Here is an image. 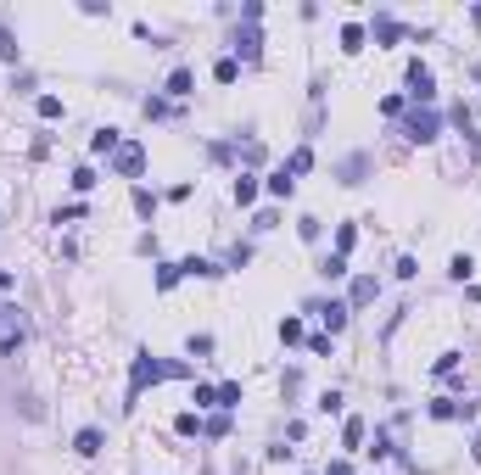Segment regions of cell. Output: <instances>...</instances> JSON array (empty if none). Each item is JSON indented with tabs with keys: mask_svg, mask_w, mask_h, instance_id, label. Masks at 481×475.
<instances>
[{
	"mask_svg": "<svg viewBox=\"0 0 481 475\" xmlns=\"http://www.w3.org/2000/svg\"><path fill=\"white\" fill-rule=\"evenodd\" d=\"M101 442H106V436H101L95 425H84L79 436H73V453H84V459H95V453H101Z\"/></svg>",
	"mask_w": 481,
	"mask_h": 475,
	"instance_id": "obj_10",
	"label": "cell"
},
{
	"mask_svg": "<svg viewBox=\"0 0 481 475\" xmlns=\"http://www.w3.org/2000/svg\"><path fill=\"white\" fill-rule=\"evenodd\" d=\"M280 341H303V324L297 319H280Z\"/></svg>",
	"mask_w": 481,
	"mask_h": 475,
	"instance_id": "obj_34",
	"label": "cell"
},
{
	"mask_svg": "<svg viewBox=\"0 0 481 475\" xmlns=\"http://www.w3.org/2000/svg\"><path fill=\"white\" fill-rule=\"evenodd\" d=\"M173 431H179V436H196V431H202V419H196V414H179V419H173Z\"/></svg>",
	"mask_w": 481,
	"mask_h": 475,
	"instance_id": "obj_31",
	"label": "cell"
},
{
	"mask_svg": "<svg viewBox=\"0 0 481 475\" xmlns=\"http://www.w3.org/2000/svg\"><path fill=\"white\" fill-rule=\"evenodd\" d=\"M341 442H347V448H364V419H347V425H341Z\"/></svg>",
	"mask_w": 481,
	"mask_h": 475,
	"instance_id": "obj_21",
	"label": "cell"
},
{
	"mask_svg": "<svg viewBox=\"0 0 481 475\" xmlns=\"http://www.w3.org/2000/svg\"><path fill=\"white\" fill-rule=\"evenodd\" d=\"M375 291H381L375 280H353V302H347V308H364V302H375Z\"/></svg>",
	"mask_w": 481,
	"mask_h": 475,
	"instance_id": "obj_15",
	"label": "cell"
},
{
	"mask_svg": "<svg viewBox=\"0 0 481 475\" xmlns=\"http://www.w3.org/2000/svg\"><path fill=\"white\" fill-rule=\"evenodd\" d=\"M202 431H207V436H230V414H213V419H202Z\"/></svg>",
	"mask_w": 481,
	"mask_h": 475,
	"instance_id": "obj_26",
	"label": "cell"
},
{
	"mask_svg": "<svg viewBox=\"0 0 481 475\" xmlns=\"http://www.w3.org/2000/svg\"><path fill=\"white\" fill-rule=\"evenodd\" d=\"M470 269H476V263H470V257H465V252H459V257H453V263H448V274H453V280H470Z\"/></svg>",
	"mask_w": 481,
	"mask_h": 475,
	"instance_id": "obj_29",
	"label": "cell"
},
{
	"mask_svg": "<svg viewBox=\"0 0 481 475\" xmlns=\"http://www.w3.org/2000/svg\"><path fill=\"white\" fill-rule=\"evenodd\" d=\"M185 347H190V358H207V352H213V335H190Z\"/></svg>",
	"mask_w": 481,
	"mask_h": 475,
	"instance_id": "obj_30",
	"label": "cell"
},
{
	"mask_svg": "<svg viewBox=\"0 0 481 475\" xmlns=\"http://www.w3.org/2000/svg\"><path fill=\"white\" fill-rule=\"evenodd\" d=\"M308 168H314V152H308V146H297V152H291V162H286V173L297 179V173H308Z\"/></svg>",
	"mask_w": 481,
	"mask_h": 475,
	"instance_id": "obj_16",
	"label": "cell"
},
{
	"mask_svg": "<svg viewBox=\"0 0 481 475\" xmlns=\"http://www.w3.org/2000/svg\"><path fill=\"white\" fill-rule=\"evenodd\" d=\"M324 475H353V464H347V459H336V464H330Z\"/></svg>",
	"mask_w": 481,
	"mask_h": 475,
	"instance_id": "obj_35",
	"label": "cell"
},
{
	"mask_svg": "<svg viewBox=\"0 0 481 475\" xmlns=\"http://www.w3.org/2000/svg\"><path fill=\"white\" fill-rule=\"evenodd\" d=\"M314 314H319L324 324H330V335H336V330H347V314H353V308H347V302H319Z\"/></svg>",
	"mask_w": 481,
	"mask_h": 475,
	"instance_id": "obj_8",
	"label": "cell"
},
{
	"mask_svg": "<svg viewBox=\"0 0 481 475\" xmlns=\"http://www.w3.org/2000/svg\"><path fill=\"white\" fill-rule=\"evenodd\" d=\"M370 34H375L381 45H398V39H403V23H398V17H375V23H370Z\"/></svg>",
	"mask_w": 481,
	"mask_h": 475,
	"instance_id": "obj_9",
	"label": "cell"
},
{
	"mask_svg": "<svg viewBox=\"0 0 481 475\" xmlns=\"http://www.w3.org/2000/svg\"><path fill=\"white\" fill-rule=\"evenodd\" d=\"M353 240H358V230H353V224H341V230H336V257H347V252H353Z\"/></svg>",
	"mask_w": 481,
	"mask_h": 475,
	"instance_id": "obj_23",
	"label": "cell"
},
{
	"mask_svg": "<svg viewBox=\"0 0 481 475\" xmlns=\"http://www.w3.org/2000/svg\"><path fill=\"white\" fill-rule=\"evenodd\" d=\"M179 274H196V280H219L224 269H219V263H207V257H185V263H179Z\"/></svg>",
	"mask_w": 481,
	"mask_h": 475,
	"instance_id": "obj_12",
	"label": "cell"
},
{
	"mask_svg": "<svg viewBox=\"0 0 481 475\" xmlns=\"http://www.w3.org/2000/svg\"><path fill=\"white\" fill-rule=\"evenodd\" d=\"M408 95H414L420 106H431V95H437V79H431V68H425V62H408Z\"/></svg>",
	"mask_w": 481,
	"mask_h": 475,
	"instance_id": "obj_5",
	"label": "cell"
},
{
	"mask_svg": "<svg viewBox=\"0 0 481 475\" xmlns=\"http://www.w3.org/2000/svg\"><path fill=\"white\" fill-rule=\"evenodd\" d=\"M190 68H173V73H168V95H190Z\"/></svg>",
	"mask_w": 481,
	"mask_h": 475,
	"instance_id": "obj_18",
	"label": "cell"
},
{
	"mask_svg": "<svg viewBox=\"0 0 481 475\" xmlns=\"http://www.w3.org/2000/svg\"><path fill=\"white\" fill-rule=\"evenodd\" d=\"M470 23H476V28H481V6H476V11H470Z\"/></svg>",
	"mask_w": 481,
	"mask_h": 475,
	"instance_id": "obj_38",
	"label": "cell"
},
{
	"mask_svg": "<svg viewBox=\"0 0 481 475\" xmlns=\"http://www.w3.org/2000/svg\"><path fill=\"white\" fill-rule=\"evenodd\" d=\"M28 341V324H23V314L17 308H0V352L6 358H17V347Z\"/></svg>",
	"mask_w": 481,
	"mask_h": 475,
	"instance_id": "obj_3",
	"label": "cell"
},
{
	"mask_svg": "<svg viewBox=\"0 0 481 475\" xmlns=\"http://www.w3.org/2000/svg\"><path fill=\"white\" fill-rule=\"evenodd\" d=\"M0 291H11V269H0Z\"/></svg>",
	"mask_w": 481,
	"mask_h": 475,
	"instance_id": "obj_37",
	"label": "cell"
},
{
	"mask_svg": "<svg viewBox=\"0 0 481 475\" xmlns=\"http://www.w3.org/2000/svg\"><path fill=\"white\" fill-rule=\"evenodd\" d=\"M470 459H476V464H481V431H476V442H470Z\"/></svg>",
	"mask_w": 481,
	"mask_h": 475,
	"instance_id": "obj_36",
	"label": "cell"
},
{
	"mask_svg": "<svg viewBox=\"0 0 481 475\" xmlns=\"http://www.w3.org/2000/svg\"><path fill=\"white\" fill-rule=\"evenodd\" d=\"M118 146H123V140H118V129H95V135H90V152H95V157H112Z\"/></svg>",
	"mask_w": 481,
	"mask_h": 475,
	"instance_id": "obj_11",
	"label": "cell"
},
{
	"mask_svg": "<svg viewBox=\"0 0 481 475\" xmlns=\"http://www.w3.org/2000/svg\"><path fill=\"white\" fill-rule=\"evenodd\" d=\"M39 118H62V101L56 95H39Z\"/></svg>",
	"mask_w": 481,
	"mask_h": 475,
	"instance_id": "obj_33",
	"label": "cell"
},
{
	"mask_svg": "<svg viewBox=\"0 0 481 475\" xmlns=\"http://www.w3.org/2000/svg\"><path fill=\"white\" fill-rule=\"evenodd\" d=\"M196 408H219V386H196Z\"/></svg>",
	"mask_w": 481,
	"mask_h": 475,
	"instance_id": "obj_32",
	"label": "cell"
},
{
	"mask_svg": "<svg viewBox=\"0 0 481 475\" xmlns=\"http://www.w3.org/2000/svg\"><path fill=\"white\" fill-rule=\"evenodd\" d=\"M319 274H324V280H341V274H347V257H336V252H330V257L319 263Z\"/></svg>",
	"mask_w": 481,
	"mask_h": 475,
	"instance_id": "obj_22",
	"label": "cell"
},
{
	"mask_svg": "<svg viewBox=\"0 0 481 475\" xmlns=\"http://www.w3.org/2000/svg\"><path fill=\"white\" fill-rule=\"evenodd\" d=\"M236 402H240V386H236V381H224V386H219V408H236Z\"/></svg>",
	"mask_w": 481,
	"mask_h": 475,
	"instance_id": "obj_28",
	"label": "cell"
},
{
	"mask_svg": "<svg viewBox=\"0 0 481 475\" xmlns=\"http://www.w3.org/2000/svg\"><path fill=\"white\" fill-rule=\"evenodd\" d=\"M213 79H219V84H236L240 79V62H236V56H219V62H213Z\"/></svg>",
	"mask_w": 481,
	"mask_h": 475,
	"instance_id": "obj_14",
	"label": "cell"
},
{
	"mask_svg": "<svg viewBox=\"0 0 481 475\" xmlns=\"http://www.w3.org/2000/svg\"><path fill=\"white\" fill-rule=\"evenodd\" d=\"M341 51H347V56H353V51H364V28H358V23H347V28H341Z\"/></svg>",
	"mask_w": 481,
	"mask_h": 475,
	"instance_id": "obj_19",
	"label": "cell"
},
{
	"mask_svg": "<svg viewBox=\"0 0 481 475\" xmlns=\"http://www.w3.org/2000/svg\"><path fill=\"white\" fill-rule=\"evenodd\" d=\"M236 202H240V207L257 202V179H252V173H240V179H236Z\"/></svg>",
	"mask_w": 481,
	"mask_h": 475,
	"instance_id": "obj_17",
	"label": "cell"
},
{
	"mask_svg": "<svg viewBox=\"0 0 481 475\" xmlns=\"http://www.w3.org/2000/svg\"><path fill=\"white\" fill-rule=\"evenodd\" d=\"M257 56H263V34H257V23L236 28V62H257Z\"/></svg>",
	"mask_w": 481,
	"mask_h": 475,
	"instance_id": "obj_6",
	"label": "cell"
},
{
	"mask_svg": "<svg viewBox=\"0 0 481 475\" xmlns=\"http://www.w3.org/2000/svg\"><path fill=\"white\" fill-rule=\"evenodd\" d=\"M403 135H408L414 146H431V140L442 135V118H437L431 106H414V112H408V123H403Z\"/></svg>",
	"mask_w": 481,
	"mask_h": 475,
	"instance_id": "obj_2",
	"label": "cell"
},
{
	"mask_svg": "<svg viewBox=\"0 0 481 475\" xmlns=\"http://www.w3.org/2000/svg\"><path fill=\"white\" fill-rule=\"evenodd\" d=\"M112 168H118L123 179H140V173H146V146H140V140H123V146L112 152Z\"/></svg>",
	"mask_w": 481,
	"mask_h": 475,
	"instance_id": "obj_4",
	"label": "cell"
},
{
	"mask_svg": "<svg viewBox=\"0 0 481 475\" xmlns=\"http://www.w3.org/2000/svg\"><path fill=\"white\" fill-rule=\"evenodd\" d=\"M185 375H190V364H173V358L135 352V364H129V402H123V408H135L146 386H157V381H185Z\"/></svg>",
	"mask_w": 481,
	"mask_h": 475,
	"instance_id": "obj_1",
	"label": "cell"
},
{
	"mask_svg": "<svg viewBox=\"0 0 481 475\" xmlns=\"http://www.w3.org/2000/svg\"><path fill=\"white\" fill-rule=\"evenodd\" d=\"M17 56H23V51H17V39L0 28V62H11V68H17Z\"/></svg>",
	"mask_w": 481,
	"mask_h": 475,
	"instance_id": "obj_27",
	"label": "cell"
},
{
	"mask_svg": "<svg viewBox=\"0 0 481 475\" xmlns=\"http://www.w3.org/2000/svg\"><path fill=\"white\" fill-rule=\"evenodd\" d=\"M179 285V263H162L157 269V291H173Z\"/></svg>",
	"mask_w": 481,
	"mask_h": 475,
	"instance_id": "obj_24",
	"label": "cell"
},
{
	"mask_svg": "<svg viewBox=\"0 0 481 475\" xmlns=\"http://www.w3.org/2000/svg\"><path fill=\"white\" fill-rule=\"evenodd\" d=\"M431 419H476V402H453V397H437V402H431Z\"/></svg>",
	"mask_w": 481,
	"mask_h": 475,
	"instance_id": "obj_7",
	"label": "cell"
},
{
	"mask_svg": "<svg viewBox=\"0 0 481 475\" xmlns=\"http://www.w3.org/2000/svg\"><path fill=\"white\" fill-rule=\"evenodd\" d=\"M291 190H297V179H291V173H286V168H280V173H274V179H269V196H291Z\"/></svg>",
	"mask_w": 481,
	"mask_h": 475,
	"instance_id": "obj_20",
	"label": "cell"
},
{
	"mask_svg": "<svg viewBox=\"0 0 481 475\" xmlns=\"http://www.w3.org/2000/svg\"><path fill=\"white\" fill-rule=\"evenodd\" d=\"M364 173H370V157H364V152L341 162V185H364Z\"/></svg>",
	"mask_w": 481,
	"mask_h": 475,
	"instance_id": "obj_13",
	"label": "cell"
},
{
	"mask_svg": "<svg viewBox=\"0 0 481 475\" xmlns=\"http://www.w3.org/2000/svg\"><path fill=\"white\" fill-rule=\"evenodd\" d=\"M135 207H140V213H146V218H152V213H157V196H152V190H146V185H135Z\"/></svg>",
	"mask_w": 481,
	"mask_h": 475,
	"instance_id": "obj_25",
	"label": "cell"
}]
</instances>
